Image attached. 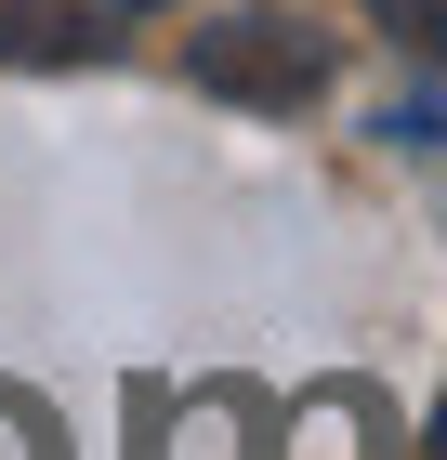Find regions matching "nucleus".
<instances>
[{
  "label": "nucleus",
  "mask_w": 447,
  "mask_h": 460,
  "mask_svg": "<svg viewBox=\"0 0 447 460\" xmlns=\"http://www.w3.org/2000/svg\"><path fill=\"white\" fill-rule=\"evenodd\" d=\"M184 79L224 93V106H303L316 79H329V40H316L303 13H210V27L184 40Z\"/></svg>",
  "instance_id": "obj_1"
},
{
  "label": "nucleus",
  "mask_w": 447,
  "mask_h": 460,
  "mask_svg": "<svg viewBox=\"0 0 447 460\" xmlns=\"http://www.w3.org/2000/svg\"><path fill=\"white\" fill-rule=\"evenodd\" d=\"M105 0H0V66H105Z\"/></svg>",
  "instance_id": "obj_2"
},
{
  "label": "nucleus",
  "mask_w": 447,
  "mask_h": 460,
  "mask_svg": "<svg viewBox=\"0 0 447 460\" xmlns=\"http://www.w3.org/2000/svg\"><path fill=\"white\" fill-rule=\"evenodd\" d=\"M119 13H145V0H119Z\"/></svg>",
  "instance_id": "obj_6"
},
{
  "label": "nucleus",
  "mask_w": 447,
  "mask_h": 460,
  "mask_svg": "<svg viewBox=\"0 0 447 460\" xmlns=\"http://www.w3.org/2000/svg\"><path fill=\"white\" fill-rule=\"evenodd\" d=\"M0 460H53V434H40L27 408H13V394H0Z\"/></svg>",
  "instance_id": "obj_4"
},
{
  "label": "nucleus",
  "mask_w": 447,
  "mask_h": 460,
  "mask_svg": "<svg viewBox=\"0 0 447 460\" xmlns=\"http://www.w3.org/2000/svg\"><path fill=\"white\" fill-rule=\"evenodd\" d=\"M369 13L408 40V53H434V66H447V0H369Z\"/></svg>",
  "instance_id": "obj_3"
},
{
  "label": "nucleus",
  "mask_w": 447,
  "mask_h": 460,
  "mask_svg": "<svg viewBox=\"0 0 447 460\" xmlns=\"http://www.w3.org/2000/svg\"><path fill=\"white\" fill-rule=\"evenodd\" d=\"M421 447H434V460H447V394H434V434H421Z\"/></svg>",
  "instance_id": "obj_5"
}]
</instances>
